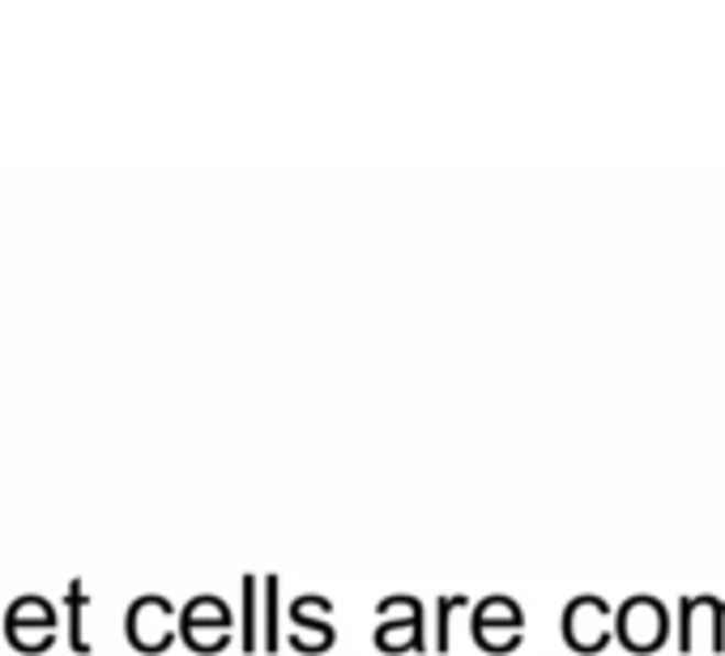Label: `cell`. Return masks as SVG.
Returning <instances> with one entry per match:
<instances>
[{
	"label": "cell",
	"mask_w": 725,
	"mask_h": 656,
	"mask_svg": "<svg viewBox=\"0 0 725 656\" xmlns=\"http://www.w3.org/2000/svg\"><path fill=\"white\" fill-rule=\"evenodd\" d=\"M129 640L138 653H167L175 640V610L163 597H141L129 605Z\"/></svg>",
	"instance_id": "obj_1"
},
{
	"label": "cell",
	"mask_w": 725,
	"mask_h": 656,
	"mask_svg": "<svg viewBox=\"0 0 725 656\" xmlns=\"http://www.w3.org/2000/svg\"><path fill=\"white\" fill-rule=\"evenodd\" d=\"M376 648L384 653H422V605L410 601V614L402 622H384L376 631Z\"/></svg>",
	"instance_id": "obj_2"
},
{
	"label": "cell",
	"mask_w": 725,
	"mask_h": 656,
	"mask_svg": "<svg viewBox=\"0 0 725 656\" xmlns=\"http://www.w3.org/2000/svg\"><path fill=\"white\" fill-rule=\"evenodd\" d=\"M26 622L43 626L47 635L56 631V614H52V605H47L43 597H22V601H13V610L4 614V631H18V626H26Z\"/></svg>",
	"instance_id": "obj_3"
},
{
	"label": "cell",
	"mask_w": 725,
	"mask_h": 656,
	"mask_svg": "<svg viewBox=\"0 0 725 656\" xmlns=\"http://www.w3.org/2000/svg\"><path fill=\"white\" fill-rule=\"evenodd\" d=\"M65 605H69V644L77 656L90 653V644H86V635H81V610H86V588L81 580H73L69 592H65Z\"/></svg>",
	"instance_id": "obj_4"
},
{
	"label": "cell",
	"mask_w": 725,
	"mask_h": 656,
	"mask_svg": "<svg viewBox=\"0 0 725 656\" xmlns=\"http://www.w3.org/2000/svg\"><path fill=\"white\" fill-rule=\"evenodd\" d=\"M252 605H256V580L243 576V653H256V648H252V644H256V631H252L256 614H252Z\"/></svg>",
	"instance_id": "obj_5"
},
{
	"label": "cell",
	"mask_w": 725,
	"mask_h": 656,
	"mask_svg": "<svg viewBox=\"0 0 725 656\" xmlns=\"http://www.w3.org/2000/svg\"><path fill=\"white\" fill-rule=\"evenodd\" d=\"M265 597H270V631H265V653H277V576L265 580Z\"/></svg>",
	"instance_id": "obj_6"
},
{
	"label": "cell",
	"mask_w": 725,
	"mask_h": 656,
	"mask_svg": "<svg viewBox=\"0 0 725 656\" xmlns=\"http://www.w3.org/2000/svg\"><path fill=\"white\" fill-rule=\"evenodd\" d=\"M461 597H444L440 601V635H436V653H449V610L457 605Z\"/></svg>",
	"instance_id": "obj_7"
}]
</instances>
